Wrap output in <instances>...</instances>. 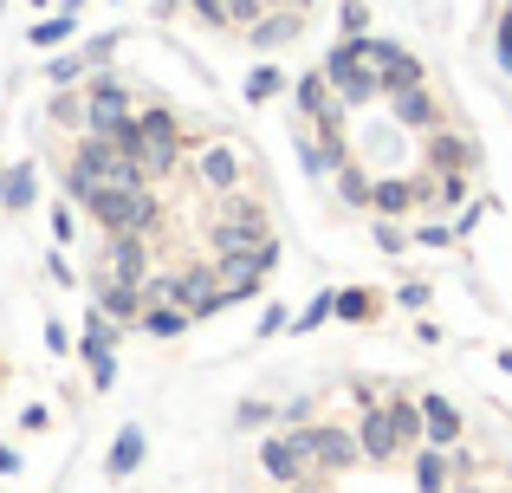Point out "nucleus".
<instances>
[{
  "label": "nucleus",
  "instance_id": "e433bc0d",
  "mask_svg": "<svg viewBox=\"0 0 512 493\" xmlns=\"http://www.w3.org/2000/svg\"><path fill=\"white\" fill-rule=\"evenodd\" d=\"M415 241H422V247H454V228H422Z\"/></svg>",
  "mask_w": 512,
  "mask_h": 493
},
{
  "label": "nucleus",
  "instance_id": "f257e3e1",
  "mask_svg": "<svg viewBox=\"0 0 512 493\" xmlns=\"http://www.w3.org/2000/svg\"><path fill=\"white\" fill-rule=\"evenodd\" d=\"M422 442V409H415V396H402V390H389L376 409H363L357 416V448H363V461H383V468H396L409 448Z\"/></svg>",
  "mask_w": 512,
  "mask_h": 493
},
{
  "label": "nucleus",
  "instance_id": "4c0bfd02",
  "mask_svg": "<svg viewBox=\"0 0 512 493\" xmlns=\"http://www.w3.org/2000/svg\"><path fill=\"white\" fill-rule=\"evenodd\" d=\"M13 468H20V461H13V448H0V474H13Z\"/></svg>",
  "mask_w": 512,
  "mask_h": 493
},
{
  "label": "nucleus",
  "instance_id": "ea45409f",
  "mask_svg": "<svg viewBox=\"0 0 512 493\" xmlns=\"http://www.w3.org/2000/svg\"><path fill=\"white\" fill-rule=\"evenodd\" d=\"M506 487H512V461H506Z\"/></svg>",
  "mask_w": 512,
  "mask_h": 493
},
{
  "label": "nucleus",
  "instance_id": "b1692460",
  "mask_svg": "<svg viewBox=\"0 0 512 493\" xmlns=\"http://www.w3.org/2000/svg\"><path fill=\"white\" fill-rule=\"evenodd\" d=\"M370 189H376V176H370V169L357 163V156H350V163L338 169V195H344L350 208H370Z\"/></svg>",
  "mask_w": 512,
  "mask_h": 493
},
{
  "label": "nucleus",
  "instance_id": "c756f323",
  "mask_svg": "<svg viewBox=\"0 0 512 493\" xmlns=\"http://www.w3.org/2000/svg\"><path fill=\"white\" fill-rule=\"evenodd\" d=\"M331 305H338V292H318V299L305 305V312H299V338H305V331H318V325H325V318H331Z\"/></svg>",
  "mask_w": 512,
  "mask_h": 493
},
{
  "label": "nucleus",
  "instance_id": "58836bf2",
  "mask_svg": "<svg viewBox=\"0 0 512 493\" xmlns=\"http://www.w3.org/2000/svg\"><path fill=\"white\" fill-rule=\"evenodd\" d=\"M448 493H480V487H467V481H461V487H448Z\"/></svg>",
  "mask_w": 512,
  "mask_h": 493
},
{
  "label": "nucleus",
  "instance_id": "7ed1b4c3",
  "mask_svg": "<svg viewBox=\"0 0 512 493\" xmlns=\"http://www.w3.org/2000/svg\"><path fill=\"white\" fill-rule=\"evenodd\" d=\"M318 72H325V85L344 98V111H350V117L389 98L383 78H376V59H370V33H363V39H338V46L325 52V65H318Z\"/></svg>",
  "mask_w": 512,
  "mask_h": 493
},
{
  "label": "nucleus",
  "instance_id": "c9c22d12",
  "mask_svg": "<svg viewBox=\"0 0 512 493\" xmlns=\"http://www.w3.org/2000/svg\"><path fill=\"white\" fill-rule=\"evenodd\" d=\"M376 247H383V253H402V247H409V234H396V228L383 221V228H376Z\"/></svg>",
  "mask_w": 512,
  "mask_h": 493
},
{
  "label": "nucleus",
  "instance_id": "473e14b6",
  "mask_svg": "<svg viewBox=\"0 0 512 493\" xmlns=\"http://www.w3.org/2000/svg\"><path fill=\"white\" fill-rule=\"evenodd\" d=\"M266 422H279L273 403H240V429H266Z\"/></svg>",
  "mask_w": 512,
  "mask_h": 493
},
{
  "label": "nucleus",
  "instance_id": "dca6fc26",
  "mask_svg": "<svg viewBox=\"0 0 512 493\" xmlns=\"http://www.w3.org/2000/svg\"><path fill=\"white\" fill-rule=\"evenodd\" d=\"M422 176H474V143H467L461 130L422 137Z\"/></svg>",
  "mask_w": 512,
  "mask_h": 493
},
{
  "label": "nucleus",
  "instance_id": "2eb2a0df",
  "mask_svg": "<svg viewBox=\"0 0 512 493\" xmlns=\"http://www.w3.org/2000/svg\"><path fill=\"white\" fill-rule=\"evenodd\" d=\"M415 487L422 493H448V487H461V474H474V461L461 455V448H415Z\"/></svg>",
  "mask_w": 512,
  "mask_h": 493
},
{
  "label": "nucleus",
  "instance_id": "4468645a",
  "mask_svg": "<svg viewBox=\"0 0 512 493\" xmlns=\"http://www.w3.org/2000/svg\"><path fill=\"white\" fill-rule=\"evenodd\" d=\"M428 189H435V182L422 176V169H415V176H376V189H370V208L383 221H396V215H415V208H428Z\"/></svg>",
  "mask_w": 512,
  "mask_h": 493
},
{
  "label": "nucleus",
  "instance_id": "f704fd0d",
  "mask_svg": "<svg viewBox=\"0 0 512 493\" xmlns=\"http://www.w3.org/2000/svg\"><path fill=\"white\" fill-rule=\"evenodd\" d=\"M273 331H286V305H266L260 312V338H273Z\"/></svg>",
  "mask_w": 512,
  "mask_h": 493
},
{
  "label": "nucleus",
  "instance_id": "4be33fe9",
  "mask_svg": "<svg viewBox=\"0 0 512 493\" xmlns=\"http://www.w3.org/2000/svg\"><path fill=\"white\" fill-rule=\"evenodd\" d=\"M376 312H383V299H376L370 286H344L338 305H331V318H344V325H370Z\"/></svg>",
  "mask_w": 512,
  "mask_h": 493
},
{
  "label": "nucleus",
  "instance_id": "2f4dec72",
  "mask_svg": "<svg viewBox=\"0 0 512 493\" xmlns=\"http://www.w3.org/2000/svg\"><path fill=\"white\" fill-rule=\"evenodd\" d=\"M72 33V13H59V20H46V26H33V46H59V39Z\"/></svg>",
  "mask_w": 512,
  "mask_h": 493
},
{
  "label": "nucleus",
  "instance_id": "f03ea898",
  "mask_svg": "<svg viewBox=\"0 0 512 493\" xmlns=\"http://www.w3.org/2000/svg\"><path fill=\"white\" fill-rule=\"evenodd\" d=\"M117 150H124V156H137V163H143V176L156 182V176H169V169L182 163V124H175V111H169V104H143V111L124 124Z\"/></svg>",
  "mask_w": 512,
  "mask_h": 493
},
{
  "label": "nucleus",
  "instance_id": "9b49d317",
  "mask_svg": "<svg viewBox=\"0 0 512 493\" xmlns=\"http://www.w3.org/2000/svg\"><path fill=\"white\" fill-rule=\"evenodd\" d=\"M169 305L188 318H208L221 312V279H214V266H182V273H169Z\"/></svg>",
  "mask_w": 512,
  "mask_h": 493
},
{
  "label": "nucleus",
  "instance_id": "423d86ee",
  "mask_svg": "<svg viewBox=\"0 0 512 493\" xmlns=\"http://www.w3.org/2000/svg\"><path fill=\"white\" fill-rule=\"evenodd\" d=\"M260 468L273 487H292V493H318V468H312V435L305 429H279L260 442Z\"/></svg>",
  "mask_w": 512,
  "mask_h": 493
},
{
  "label": "nucleus",
  "instance_id": "393cba45",
  "mask_svg": "<svg viewBox=\"0 0 512 493\" xmlns=\"http://www.w3.org/2000/svg\"><path fill=\"white\" fill-rule=\"evenodd\" d=\"M182 325H188V312H175V305H150V312H143V331H150V338H182Z\"/></svg>",
  "mask_w": 512,
  "mask_h": 493
},
{
  "label": "nucleus",
  "instance_id": "6ab92c4d",
  "mask_svg": "<svg viewBox=\"0 0 512 493\" xmlns=\"http://www.w3.org/2000/svg\"><path fill=\"white\" fill-rule=\"evenodd\" d=\"M415 409H422V448H461V409L448 403V396H415Z\"/></svg>",
  "mask_w": 512,
  "mask_h": 493
},
{
  "label": "nucleus",
  "instance_id": "a878e982",
  "mask_svg": "<svg viewBox=\"0 0 512 493\" xmlns=\"http://www.w3.org/2000/svg\"><path fill=\"white\" fill-rule=\"evenodd\" d=\"M312 422H318V396H292L279 409V429H312Z\"/></svg>",
  "mask_w": 512,
  "mask_h": 493
},
{
  "label": "nucleus",
  "instance_id": "6e6552de",
  "mask_svg": "<svg viewBox=\"0 0 512 493\" xmlns=\"http://www.w3.org/2000/svg\"><path fill=\"white\" fill-rule=\"evenodd\" d=\"M279 266V241H260V247H247V253H214V279H221V299L227 305H240V299H253V292L266 286V273Z\"/></svg>",
  "mask_w": 512,
  "mask_h": 493
},
{
  "label": "nucleus",
  "instance_id": "ddd939ff",
  "mask_svg": "<svg viewBox=\"0 0 512 493\" xmlns=\"http://www.w3.org/2000/svg\"><path fill=\"white\" fill-rule=\"evenodd\" d=\"M240 182H247V156H240L234 143H208V150H195V189L234 195Z\"/></svg>",
  "mask_w": 512,
  "mask_h": 493
},
{
  "label": "nucleus",
  "instance_id": "bb28decb",
  "mask_svg": "<svg viewBox=\"0 0 512 493\" xmlns=\"http://www.w3.org/2000/svg\"><path fill=\"white\" fill-rule=\"evenodd\" d=\"M487 208H493V195H474V202H467V208H461V215H454V221H448V228H454V241H467V234H474V228H480V221H487Z\"/></svg>",
  "mask_w": 512,
  "mask_h": 493
},
{
  "label": "nucleus",
  "instance_id": "aec40b11",
  "mask_svg": "<svg viewBox=\"0 0 512 493\" xmlns=\"http://www.w3.org/2000/svg\"><path fill=\"white\" fill-rule=\"evenodd\" d=\"M111 338H117V325L104 312H91V325H85V357H91V383H98V390H111Z\"/></svg>",
  "mask_w": 512,
  "mask_h": 493
},
{
  "label": "nucleus",
  "instance_id": "7c9ffc66",
  "mask_svg": "<svg viewBox=\"0 0 512 493\" xmlns=\"http://www.w3.org/2000/svg\"><path fill=\"white\" fill-rule=\"evenodd\" d=\"M338 26H344V39H363V26H370V7H363V0H344V7H338Z\"/></svg>",
  "mask_w": 512,
  "mask_h": 493
},
{
  "label": "nucleus",
  "instance_id": "cd10ccee",
  "mask_svg": "<svg viewBox=\"0 0 512 493\" xmlns=\"http://www.w3.org/2000/svg\"><path fill=\"white\" fill-rule=\"evenodd\" d=\"M279 85H286V78H279V72H273V65H260V72H253V78H247V104H266V98H273V91H279Z\"/></svg>",
  "mask_w": 512,
  "mask_h": 493
},
{
  "label": "nucleus",
  "instance_id": "39448f33",
  "mask_svg": "<svg viewBox=\"0 0 512 493\" xmlns=\"http://www.w3.org/2000/svg\"><path fill=\"white\" fill-rule=\"evenodd\" d=\"M130 117H137V91L117 85V78H91V85L78 91V130H85V137L117 143Z\"/></svg>",
  "mask_w": 512,
  "mask_h": 493
},
{
  "label": "nucleus",
  "instance_id": "412c9836",
  "mask_svg": "<svg viewBox=\"0 0 512 493\" xmlns=\"http://www.w3.org/2000/svg\"><path fill=\"white\" fill-rule=\"evenodd\" d=\"M299 26H305V13H266V20L247 26V46H260V52L292 46V39H299Z\"/></svg>",
  "mask_w": 512,
  "mask_h": 493
},
{
  "label": "nucleus",
  "instance_id": "5701e85b",
  "mask_svg": "<svg viewBox=\"0 0 512 493\" xmlns=\"http://www.w3.org/2000/svg\"><path fill=\"white\" fill-rule=\"evenodd\" d=\"M137 461H143V429L130 422V429H117L111 461H104V468H111V474H137Z\"/></svg>",
  "mask_w": 512,
  "mask_h": 493
},
{
  "label": "nucleus",
  "instance_id": "20e7f679",
  "mask_svg": "<svg viewBox=\"0 0 512 493\" xmlns=\"http://www.w3.org/2000/svg\"><path fill=\"white\" fill-rule=\"evenodd\" d=\"M208 241H214V253H247V247L273 241V221H266V208L253 202L247 189H234V195H214Z\"/></svg>",
  "mask_w": 512,
  "mask_h": 493
},
{
  "label": "nucleus",
  "instance_id": "c85d7f7f",
  "mask_svg": "<svg viewBox=\"0 0 512 493\" xmlns=\"http://www.w3.org/2000/svg\"><path fill=\"white\" fill-rule=\"evenodd\" d=\"M26 202H33V163H20L7 176V208H26Z\"/></svg>",
  "mask_w": 512,
  "mask_h": 493
},
{
  "label": "nucleus",
  "instance_id": "72a5a7b5",
  "mask_svg": "<svg viewBox=\"0 0 512 493\" xmlns=\"http://www.w3.org/2000/svg\"><path fill=\"white\" fill-rule=\"evenodd\" d=\"M396 305H402V312H422V305H428V286H422V279H409V286L396 292Z\"/></svg>",
  "mask_w": 512,
  "mask_h": 493
},
{
  "label": "nucleus",
  "instance_id": "9d476101",
  "mask_svg": "<svg viewBox=\"0 0 512 493\" xmlns=\"http://www.w3.org/2000/svg\"><path fill=\"white\" fill-rule=\"evenodd\" d=\"M383 104H389V117L402 124V137H409V130H415V137H435V130H448V104L428 91V78H422V85H409V91H389Z\"/></svg>",
  "mask_w": 512,
  "mask_h": 493
},
{
  "label": "nucleus",
  "instance_id": "1a4fd4ad",
  "mask_svg": "<svg viewBox=\"0 0 512 493\" xmlns=\"http://www.w3.org/2000/svg\"><path fill=\"white\" fill-rule=\"evenodd\" d=\"M292 98H299V124L312 130V137H350V111L344 98L325 85V72H305L299 85H292Z\"/></svg>",
  "mask_w": 512,
  "mask_h": 493
},
{
  "label": "nucleus",
  "instance_id": "f8f14e48",
  "mask_svg": "<svg viewBox=\"0 0 512 493\" xmlns=\"http://www.w3.org/2000/svg\"><path fill=\"white\" fill-rule=\"evenodd\" d=\"M312 468L318 474H350L363 461V448H357V429H344V422H312Z\"/></svg>",
  "mask_w": 512,
  "mask_h": 493
},
{
  "label": "nucleus",
  "instance_id": "f3484780",
  "mask_svg": "<svg viewBox=\"0 0 512 493\" xmlns=\"http://www.w3.org/2000/svg\"><path fill=\"white\" fill-rule=\"evenodd\" d=\"M98 279H111V286H143L150 279V253H143L137 234H111V247L98 260Z\"/></svg>",
  "mask_w": 512,
  "mask_h": 493
},
{
  "label": "nucleus",
  "instance_id": "0eeeda50",
  "mask_svg": "<svg viewBox=\"0 0 512 493\" xmlns=\"http://www.w3.org/2000/svg\"><path fill=\"white\" fill-rule=\"evenodd\" d=\"M91 221H98L104 234H150L156 221H163V208H156V195L150 189H104V195H91Z\"/></svg>",
  "mask_w": 512,
  "mask_h": 493
},
{
  "label": "nucleus",
  "instance_id": "a211bd4d",
  "mask_svg": "<svg viewBox=\"0 0 512 493\" xmlns=\"http://www.w3.org/2000/svg\"><path fill=\"white\" fill-rule=\"evenodd\" d=\"M370 59H376V78H383V91L422 85V59H415L402 39H370Z\"/></svg>",
  "mask_w": 512,
  "mask_h": 493
}]
</instances>
